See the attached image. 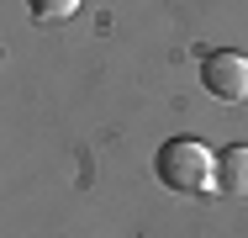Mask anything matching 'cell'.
Listing matches in <instances>:
<instances>
[{
  "label": "cell",
  "instance_id": "6da1fadb",
  "mask_svg": "<svg viewBox=\"0 0 248 238\" xmlns=\"http://www.w3.org/2000/svg\"><path fill=\"white\" fill-rule=\"evenodd\" d=\"M153 175L174 196H201V190L217 186V153L201 138H169L158 148V159H153Z\"/></svg>",
  "mask_w": 248,
  "mask_h": 238
},
{
  "label": "cell",
  "instance_id": "7a4b0ae2",
  "mask_svg": "<svg viewBox=\"0 0 248 238\" xmlns=\"http://www.w3.org/2000/svg\"><path fill=\"white\" fill-rule=\"evenodd\" d=\"M201 85L227 106L248 101V58L243 53H206L201 58Z\"/></svg>",
  "mask_w": 248,
  "mask_h": 238
},
{
  "label": "cell",
  "instance_id": "3957f363",
  "mask_svg": "<svg viewBox=\"0 0 248 238\" xmlns=\"http://www.w3.org/2000/svg\"><path fill=\"white\" fill-rule=\"evenodd\" d=\"M217 196H248V143H232L227 153H217Z\"/></svg>",
  "mask_w": 248,
  "mask_h": 238
},
{
  "label": "cell",
  "instance_id": "277c9868",
  "mask_svg": "<svg viewBox=\"0 0 248 238\" xmlns=\"http://www.w3.org/2000/svg\"><path fill=\"white\" fill-rule=\"evenodd\" d=\"M27 11H32L37 21H69V16L79 11V0H27Z\"/></svg>",
  "mask_w": 248,
  "mask_h": 238
}]
</instances>
